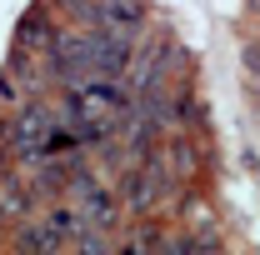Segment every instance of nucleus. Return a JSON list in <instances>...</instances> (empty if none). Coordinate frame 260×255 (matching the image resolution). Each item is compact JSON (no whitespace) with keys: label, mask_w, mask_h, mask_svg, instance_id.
<instances>
[{"label":"nucleus","mask_w":260,"mask_h":255,"mask_svg":"<svg viewBox=\"0 0 260 255\" xmlns=\"http://www.w3.org/2000/svg\"><path fill=\"white\" fill-rule=\"evenodd\" d=\"M15 245L20 250H105V235L90 230V225L80 220V210H45V215H35L20 235H15Z\"/></svg>","instance_id":"nucleus-3"},{"label":"nucleus","mask_w":260,"mask_h":255,"mask_svg":"<svg viewBox=\"0 0 260 255\" xmlns=\"http://www.w3.org/2000/svg\"><path fill=\"white\" fill-rule=\"evenodd\" d=\"M165 185H170V165H165V155H145L135 170H130L125 195H130L135 210H150V205L165 195Z\"/></svg>","instance_id":"nucleus-6"},{"label":"nucleus","mask_w":260,"mask_h":255,"mask_svg":"<svg viewBox=\"0 0 260 255\" xmlns=\"http://www.w3.org/2000/svg\"><path fill=\"white\" fill-rule=\"evenodd\" d=\"M130 120V90L115 75H90L65 95V135L70 145H105Z\"/></svg>","instance_id":"nucleus-1"},{"label":"nucleus","mask_w":260,"mask_h":255,"mask_svg":"<svg viewBox=\"0 0 260 255\" xmlns=\"http://www.w3.org/2000/svg\"><path fill=\"white\" fill-rule=\"evenodd\" d=\"M50 70H55V80L65 85H80V80H90V75H125L130 70V35L125 30H80V35H60L55 40V50H50Z\"/></svg>","instance_id":"nucleus-2"},{"label":"nucleus","mask_w":260,"mask_h":255,"mask_svg":"<svg viewBox=\"0 0 260 255\" xmlns=\"http://www.w3.org/2000/svg\"><path fill=\"white\" fill-rule=\"evenodd\" d=\"M90 20L105 30H135L145 20V0H90Z\"/></svg>","instance_id":"nucleus-7"},{"label":"nucleus","mask_w":260,"mask_h":255,"mask_svg":"<svg viewBox=\"0 0 260 255\" xmlns=\"http://www.w3.org/2000/svg\"><path fill=\"white\" fill-rule=\"evenodd\" d=\"M5 140H10L15 160H25V165H40L45 155H55L60 145H70V135L55 125V115H50L45 105H25V110L10 120Z\"/></svg>","instance_id":"nucleus-4"},{"label":"nucleus","mask_w":260,"mask_h":255,"mask_svg":"<svg viewBox=\"0 0 260 255\" xmlns=\"http://www.w3.org/2000/svg\"><path fill=\"white\" fill-rule=\"evenodd\" d=\"M70 190H75V210H80V220L90 225V230H100V235L115 230V220H120V195L110 190L100 175H80V170H75Z\"/></svg>","instance_id":"nucleus-5"}]
</instances>
